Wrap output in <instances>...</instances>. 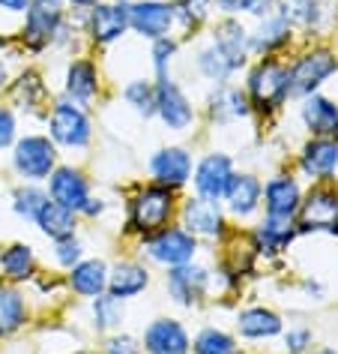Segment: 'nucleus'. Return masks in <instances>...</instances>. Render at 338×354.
<instances>
[{"label":"nucleus","instance_id":"obj_42","mask_svg":"<svg viewBox=\"0 0 338 354\" xmlns=\"http://www.w3.org/2000/svg\"><path fill=\"white\" fill-rule=\"evenodd\" d=\"M180 55V39L174 37H162V39H153V46H150V64H153V73L156 75H171L168 69Z\"/></svg>","mask_w":338,"mask_h":354},{"label":"nucleus","instance_id":"obj_8","mask_svg":"<svg viewBox=\"0 0 338 354\" xmlns=\"http://www.w3.org/2000/svg\"><path fill=\"white\" fill-rule=\"evenodd\" d=\"M10 162L12 171L21 177V183H46L51 171L60 165V150L48 136L42 132H28L19 136L10 147Z\"/></svg>","mask_w":338,"mask_h":354},{"label":"nucleus","instance_id":"obj_9","mask_svg":"<svg viewBox=\"0 0 338 354\" xmlns=\"http://www.w3.org/2000/svg\"><path fill=\"white\" fill-rule=\"evenodd\" d=\"M302 234H338V183H308L302 205L293 216Z\"/></svg>","mask_w":338,"mask_h":354},{"label":"nucleus","instance_id":"obj_51","mask_svg":"<svg viewBox=\"0 0 338 354\" xmlns=\"http://www.w3.org/2000/svg\"><path fill=\"white\" fill-rule=\"evenodd\" d=\"M308 354H338V351H335V348H329V345H320V348L308 351Z\"/></svg>","mask_w":338,"mask_h":354},{"label":"nucleus","instance_id":"obj_48","mask_svg":"<svg viewBox=\"0 0 338 354\" xmlns=\"http://www.w3.org/2000/svg\"><path fill=\"white\" fill-rule=\"evenodd\" d=\"M28 6H30V0H0V10L10 15H24Z\"/></svg>","mask_w":338,"mask_h":354},{"label":"nucleus","instance_id":"obj_2","mask_svg":"<svg viewBox=\"0 0 338 354\" xmlns=\"http://www.w3.org/2000/svg\"><path fill=\"white\" fill-rule=\"evenodd\" d=\"M243 93L252 109V118L261 123L272 120L290 102V75L288 57H255L246 66Z\"/></svg>","mask_w":338,"mask_h":354},{"label":"nucleus","instance_id":"obj_16","mask_svg":"<svg viewBox=\"0 0 338 354\" xmlns=\"http://www.w3.org/2000/svg\"><path fill=\"white\" fill-rule=\"evenodd\" d=\"M192 168H195V156L189 147L183 145H168L159 147L147 162L150 180L159 183V187H168L174 192H183L192 180Z\"/></svg>","mask_w":338,"mask_h":354},{"label":"nucleus","instance_id":"obj_40","mask_svg":"<svg viewBox=\"0 0 338 354\" xmlns=\"http://www.w3.org/2000/svg\"><path fill=\"white\" fill-rule=\"evenodd\" d=\"M171 3L177 12V28H183L186 33H195L203 24H210L216 15L212 0H171Z\"/></svg>","mask_w":338,"mask_h":354},{"label":"nucleus","instance_id":"obj_44","mask_svg":"<svg viewBox=\"0 0 338 354\" xmlns=\"http://www.w3.org/2000/svg\"><path fill=\"white\" fill-rule=\"evenodd\" d=\"M281 345L288 354H308L311 345H315V333H311V327H288V330L281 333Z\"/></svg>","mask_w":338,"mask_h":354},{"label":"nucleus","instance_id":"obj_4","mask_svg":"<svg viewBox=\"0 0 338 354\" xmlns=\"http://www.w3.org/2000/svg\"><path fill=\"white\" fill-rule=\"evenodd\" d=\"M46 136L54 141L57 150H87L93 145V118L90 109L78 105L66 96H57L46 114Z\"/></svg>","mask_w":338,"mask_h":354},{"label":"nucleus","instance_id":"obj_30","mask_svg":"<svg viewBox=\"0 0 338 354\" xmlns=\"http://www.w3.org/2000/svg\"><path fill=\"white\" fill-rule=\"evenodd\" d=\"M207 118H210V123H219V127L252 118V109H248L243 87H237L230 82L212 87L210 96H207Z\"/></svg>","mask_w":338,"mask_h":354},{"label":"nucleus","instance_id":"obj_17","mask_svg":"<svg viewBox=\"0 0 338 354\" xmlns=\"http://www.w3.org/2000/svg\"><path fill=\"white\" fill-rule=\"evenodd\" d=\"M177 28V12L171 0H129V30L141 39L171 37Z\"/></svg>","mask_w":338,"mask_h":354},{"label":"nucleus","instance_id":"obj_45","mask_svg":"<svg viewBox=\"0 0 338 354\" xmlns=\"http://www.w3.org/2000/svg\"><path fill=\"white\" fill-rule=\"evenodd\" d=\"M99 351L102 354H144L141 351V339H135L132 333H123V330L105 336Z\"/></svg>","mask_w":338,"mask_h":354},{"label":"nucleus","instance_id":"obj_15","mask_svg":"<svg viewBox=\"0 0 338 354\" xmlns=\"http://www.w3.org/2000/svg\"><path fill=\"white\" fill-rule=\"evenodd\" d=\"M306 196V187L290 168H279L264 180V196H261V210L264 216H279V219H293Z\"/></svg>","mask_w":338,"mask_h":354},{"label":"nucleus","instance_id":"obj_1","mask_svg":"<svg viewBox=\"0 0 338 354\" xmlns=\"http://www.w3.org/2000/svg\"><path fill=\"white\" fill-rule=\"evenodd\" d=\"M183 196L168 187H159L153 180L135 183V189L126 196V216H123V234L129 241H144L156 234L159 228L177 223Z\"/></svg>","mask_w":338,"mask_h":354},{"label":"nucleus","instance_id":"obj_25","mask_svg":"<svg viewBox=\"0 0 338 354\" xmlns=\"http://www.w3.org/2000/svg\"><path fill=\"white\" fill-rule=\"evenodd\" d=\"M252 37V57H288L293 46L297 30L290 28V21L279 12H270L264 19H257V28H248Z\"/></svg>","mask_w":338,"mask_h":354},{"label":"nucleus","instance_id":"obj_11","mask_svg":"<svg viewBox=\"0 0 338 354\" xmlns=\"http://www.w3.org/2000/svg\"><path fill=\"white\" fill-rule=\"evenodd\" d=\"M177 223H180L189 234L198 237V241H212V243H221L230 232H234L221 205H212V201H203V198H195V196H186L180 201Z\"/></svg>","mask_w":338,"mask_h":354},{"label":"nucleus","instance_id":"obj_14","mask_svg":"<svg viewBox=\"0 0 338 354\" xmlns=\"http://www.w3.org/2000/svg\"><path fill=\"white\" fill-rule=\"evenodd\" d=\"M293 171L299 180L329 183L338 171V138H306L293 159Z\"/></svg>","mask_w":338,"mask_h":354},{"label":"nucleus","instance_id":"obj_29","mask_svg":"<svg viewBox=\"0 0 338 354\" xmlns=\"http://www.w3.org/2000/svg\"><path fill=\"white\" fill-rule=\"evenodd\" d=\"M150 282H153V273H150L147 261L123 259V261H114L108 270V295L120 297L126 304V300H135L138 295H144Z\"/></svg>","mask_w":338,"mask_h":354},{"label":"nucleus","instance_id":"obj_35","mask_svg":"<svg viewBox=\"0 0 338 354\" xmlns=\"http://www.w3.org/2000/svg\"><path fill=\"white\" fill-rule=\"evenodd\" d=\"M90 322H93V330L102 333V336L117 333L123 327V322H126V306H123L120 297H114L105 291V295L90 300Z\"/></svg>","mask_w":338,"mask_h":354},{"label":"nucleus","instance_id":"obj_33","mask_svg":"<svg viewBox=\"0 0 338 354\" xmlns=\"http://www.w3.org/2000/svg\"><path fill=\"white\" fill-rule=\"evenodd\" d=\"M39 228V234L42 237H48L51 243L54 241H63V237H75L78 234V225H81V216L75 214V210H69V207H60L54 205V201H46V207L39 210V216H37V223H33Z\"/></svg>","mask_w":338,"mask_h":354},{"label":"nucleus","instance_id":"obj_20","mask_svg":"<svg viewBox=\"0 0 338 354\" xmlns=\"http://www.w3.org/2000/svg\"><path fill=\"white\" fill-rule=\"evenodd\" d=\"M46 183H48L46 187L48 198L54 201V205H60V207L75 210V214H81L87 198L93 196L90 177H87V171H81V168L72 165V162H60L54 171H51V177Z\"/></svg>","mask_w":338,"mask_h":354},{"label":"nucleus","instance_id":"obj_24","mask_svg":"<svg viewBox=\"0 0 338 354\" xmlns=\"http://www.w3.org/2000/svg\"><path fill=\"white\" fill-rule=\"evenodd\" d=\"M144 354H192V333L186 330L180 318L159 315L144 327L141 336Z\"/></svg>","mask_w":338,"mask_h":354},{"label":"nucleus","instance_id":"obj_32","mask_svg":"<svg viewBox=\"0 0 338 354\" xmlns=\"http://www.w3.org/2000/svg\"><path fill=\"white\" fill-rule=\"evenodd\" d=\"M30 318V306L28 297L19 286L0 279V339H10L19 330H24Z\"/></svg>","mask_w":338,"mask_h":354},{"label":"nucleus","instance_id":"obj_52","mask_svg":"<svg viewBox=\"0 0 338 354\" xmlns=\"http://www.w3.org/2000/svg\"><path fill=\"white\" fill-rule=\"evenodd\" d=\"M72 354H102L99 348H78V351H72Z\"/></svg>","mask_w":338,"mask_h":354},{"label":"nucleus","instance_id":"obj_49","mask_svg":"<svg viewBox=\"0 0 338 354\" xmlns=\"http://www.w3.org/2000/svg\"><path fill=\"white\" fill-rule=\"evenodd\" d=\"M99 0H69V6H72V12H87L90 6H96Z\"/></svg>","mask_w":338,"mask_h":354},{"label":"nucleus","instance_id":"obj_28","mask_svg":"<svg viewBox=\"0 0 338 354\" xmlns=\"http://www.w3.org/2000/svg\"><path fill=\"white\" fill-rule=\"evenodd\" d=\"M108 270H111V264L99 259V255H93V259H84L75 264V268H69L66 270V291L69 295H75V297H81V300H93V297H99L108 291Z\"/></svg>","mask_w":338,"mask_h":354},{"label":"nucleus","instance_id":"obj_43","mask_svg":"<svg viewBox=\"0 0 338 354\" xmlns=\"http://www.w3.org/2000/svg\"><path fill=\"white\" fill-rule=\"evenodd\" d=\"M51 255H54V261H57L60 270L75 268V264L84 259V243H81V237L75 234V237H63V241H54V250H51Z\"/></svg>","mask_w":338,"mask_h":354},{"label":"nucleus","instance_id":"obj_27","mask_svg":"<svg viewBox=\"0 0 338 354\" xmlns=\"http://www.w3.org/2000/svg\"><path fill=\"white\" fill-rule=\"evenodd\" d=\"M299 123L308 138H338V102L324 93L299 100Z\"/></svg>","mask_w":338,"mask_h":354},{"label":"nucleus","instance_id":"obj_10","mask_svg":"<svg viewBox=\"0 0 338 354\" xmlns=\"http://www.w3.org/2000/svg\"><path fill=\"white\" fill-rule=\"evenodd\" d=\"M212 279H216V273H212L207 264L189 261V264H180V268L165 270V291H168V297H171V304L183 306V309H195L207 300Z\"/></svg>","mask_w":338,"mask_h":354},{"label":"nucleus","instance_id":"obj_5","mask_svg":"<svg viewBox=\"0 0 338 354\" xmlns=\"http://www.w3.org/2000/svg\"><path fill=\"white\" fill-rule=\"evenodd\" d=\"M66 3L63 0H30L24 21L19 28V48L30 57H39L42 51H48L54 46V37L60 30V24L66 21Z\"/></svg>","mask_w":338,"mask_h":354},{"label":"nucleus","instance_id":"obj_41","mask_svg":"<svg viewBox=\"0 0 338 354\" xmlns=\"http://www.w3.org/2000/svg\"><path fill=\"white\" fill-rule=\"evenodd\" d=\"M212 6L221 15H248V19H264V15L275 12V0H212Z\"/></svg>","mask_w":338,"mask_h":354},{"label":"nucleus","instance_id":"obj_13","mask_svg":"<svg viewBox=\"0 0 338 354\" xmlns=\"http://www.w3.org/2000/svg\"><path fill=\"white\" fill-rule=\"evenodd\" d=\"M234 171H237V165L228 153H221V150L203 153L192 168V180H189L192 196L203 198V201H212V205H221V196H225Z\"/></svg>","mask_w":338,"mask_h":354},{"label":"nucleus","instance_id":"obj_31","mask_svg":"<svg viewBox=\"0 0 338 354\" xmlns=\"http://www.w3.org/2000/svg\"><path fill=\"white\" fill-rule=\"evenodd\" d=\"M39 273V259L33 252L30 243L15 241L10 246L0 250V279L12 282V286H24V282H33Z\"/></svg>","mask_w":338,"mask_h":354},{"label":"nucleus","instance_id":"obj_7","mask_svg":"<svg viewBox=\"0 0 338 354\" xmlns=\"http://www.w3.org/2000/svg\"><path fill=\"white\" fill-rule=\"evenodd\" d=\"M81 37L93 48H108L129 33V0H99L87 12H75Z\"/></svg>","mask_w":338,"mask_h":354},{"label":"nucleus","instance_id":"obj_23","mask_svg":"<svg viewBox=\"0 0 338 354\" xmlns=\"http://www.w3.org/2000/svg\"><path fill=\"white\" fill-rule=\"evenodd\" d=\"M63 96L84 109H90L102 96V69L90 55H75L69 60L63 75Z\"/></svg>","mask_w":338,"mask_h":354},{"label":"nucleus","instance_id":"obj_47","mask_svg":"<svg viewBox=\"0 0 338 354\" xmlns=\"http://www.w3.org/2000/svg\"><path fill=\"white\" fill-rule=\"evenodd\" d=\"M105 207H108V201L90 196V198H87V205L81 207V214H78V216H81V219H96V216H102V214H105Z\"/></svg>","mask_w":338,"mask_h":354},{"label":"nucleus","instance_id":"obj_18","mask_svg":"<svg viewBox=\"0 0 338 354\" xmlns=\"http://www.w3.org/2000/svg\"><path fill=\"white\" fill-rule=\"evenodd\" d=\"M246 234H248V243H252L255 255L264 261L281 259L293 246V241L299 237L297 223L293 219H279V216H261Z\"/></svg>","mask_w":338,"mask_h":354},{"label":"nucleus","instance_id":"obj_22","mask_svg":"<svg viewBox=\"0 0 338 354\" xmlns=\"http://www.w3.org/2000/svg\"><path fill=\"white\" fill-rule=\"evenodd\" d=\"M210 42L221 51V57H225L237 73L252 64V37H248V24L243 19L221 15L210 28Z\"/></svg>","mask_w":338,"mask_h":354},{"label":"nucleus","instance_id":"obj_36","mask_svg":"<svg viewBox=\"0 0 338 354\" xmlns=\"http://www.w3.org/2000/svg\"><path fill=\"white\" fill-rule=\"evenodd\" d=\"M192 354H243V345H239L237 333L207 324L192 336Z\"/></svg>","mask_w":338,"mask_h":354},{"label":"nucleus","instance_id":"obj_26","mask_svg":"<svg viewBox=\"0 0 338 354\" xmlns=\"http://www.w3.org/2000/svg\"><path fill=\"white\" fill-rule=\"evenodd\" d=\"M234 333H237V339H246V342H270L284 333V318L272 306L252 304V306L237 309Z\"/></svg>","mask_w":338,"mask_h":354},{"label":"nucleus","instance_id":"obj_38","mask_svg":"<svg viewBox=\"0 0 338 354\" xmlns=\"http://www.w3.org/2000/svg\"><path fill=\"white\" fill-rule=\"evenodd\" d=\"M195 66H198V73L212 84H228L230 78L237 75V69L221 57V51L212 46V42H207V46L198 48V55H195Z\"/></svg>","mask_w":338,"mask_h":354},{"label":"nucleus","instance_id":"obj_54","mask_svg":"<svg viewBox=\"0 0 338 354\" xmlns=\"http://www.w3.org/2000/svg\"><path fill=\"white\" fill-rule=\"evenodd\" d=\"M284 354H288V351H284Z\"/></svg>","mask_w":338,"mask_h":354},{"label":"nucleus","instance_id":"obj_3","mask_svg":"<svg viewBox=\"0 0 338 354\" xmlns=\"http://www.w3.org/2000/svg\"><path fill=\"white\" fill-rule=\"evenodd\" d=\"M338 73V55L326 42H311V46L293 51L288 57V75H290V100L320 93L329 78Z\"/></svg>","mask_w":338,"mask_h":354},{"label":"nucleus","instance_id":"obj_21","mask_svg":"<svg viewBox=\"0 0 338 354\" xmlns=\"http://www.w3.org/2000/svg\"><path fill=\"white\" fill-rule=\"evenodd\" d=\"M6 105L12 111H24V114H48V105H51V91L42 78L39 69H21L19 75L10 78L6 84Z\"/></svg>","mask_w":338,"mask_h":354},{"label":"nucleus","instance_id":"obj_50","mask_svg":"<svg viewBox=\"0 0 338 354\" xmlns=\"http://www.w3.org/2000/svg\"><path fill=\"white\" fill-rule=\"evenodd\" d=\"M6 84H10V66H6V60H0V96H3Z\"/></svg>","mask_w":338,"mask_h":354},{"label":"nucleus","instance_id":"obj_39","mask_svg":"<svg viewBox=\"0 0 338 354\" xmlns=\"http://www.w3.org/2000/svg\"><path fill=\"white\" fill-rule=\"evenodd\" d=\"M46 201H48V192L42 183H21V187L12 189V214L24 219V223H37Z\"/></svg>","mask_w":338,"mask_h":354},{"label":"nucleus","instance_id":"obj_12","mask_svg":"<svg viewBox=\"0 0 338 354\" xmlns=\"http://www.w3.org/2000/svg\"><path fill=\"white\" fill-rule=\"evenodd\" d=\"M156 118L162 120L168 132H189L198 120V109L189 100V93L174 82L171 75H156Z\"/></svg>","mask_w":338,"mask_h":354},{"label":"nucleus","instance_id":"obj_53","mask_svg":"<svg viewBox=\"0 0 338 354\" xmlns=\"http://www.w3.org/2000/svg\"><path fill=\"white\" fill-rule=\"evenodd\" d=\"M335 55H338V37H335Z\"/></svg>","mask_w":338,"mask_h":354},{"label":"nucleus","instance_id":"obj_46","mask_svg":"<svg viewBox=\"0 0 338 354\" xmlns=\"http://www.w3.org/2000/svg\"><path fill=\"white\" fill-rule=\"evenodd\" d=\"M19 138V118L6 102H0V150H10Z\"/></svg>","mask_w":338,"mask_h":354},{"label":"nucleus","instance_id":"obj_37","mask_svg":"<svg viewBox=\"0 0 338 354\" xmlns=\"http://www.w3.org/2000/svg\"><path fill=\"white\" fill-rule=\"evenodd\" d=\"M123 102L129 105L138 118H156V84L153 78H132L123 84Z\"/></svg>","mask_w":338,"mask_h":354},{"label":"nucleus","instance_id":"obj_34","mask_svg":"<svg viewBox=\"0 0 338 354\" xmlns=\"http://www.w3.org/2000/svg\"><path fill=\"white\" fill-rule=\"evenodd\" d=\"M275 12L290 21L293 30H317L324 24V3L320 0H275Z\"/></svg>","mask_w":338,"mask_h":354},{"label":"nucleus","instance_id":"obj_6","mask_svg":"<svg viewBox=\"0 0 338 354\" xmlns=\"http://www.w3.org/2000/svg\"><path fill=\"white\" fill-rule=\"evenodd\" d=\"M198 250H201V241L195 234H189L180 223H171L165 228H159L156 234L138 241V255L141 261L147 264H156V268H180V264H189L198 259Z\"/></svg>","mask_w":338,"mask_h":354},{"label":"nucleus","instance_id":"obj_19","mask_svg":"<svg viewBox=\"0 0 338 354\" xmlns=\"http://www.w3.org/2000/svg\"><path fill=\"white\" fill-rule=\"evenodd\" d=\"M264 180L255 171H234L225 196H221V210L234 223H248L261 214Z\"/></svg>","mask_w":338,"mask_h":354}]
</instances>
